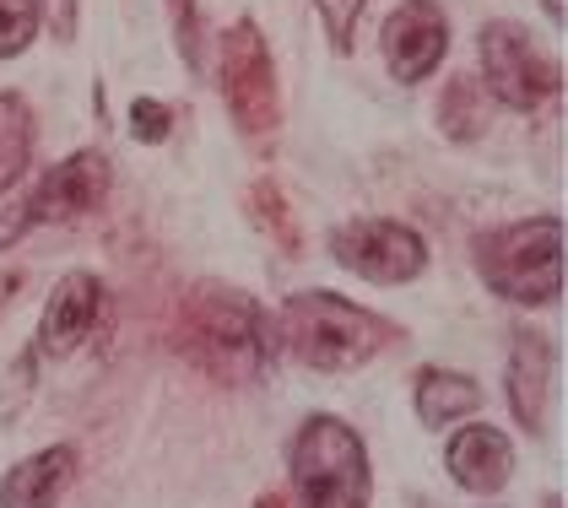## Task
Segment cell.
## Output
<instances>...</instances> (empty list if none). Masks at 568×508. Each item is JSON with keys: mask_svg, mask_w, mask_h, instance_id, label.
<instances>
[{"mask_svg": "<svg viewBox=\"0 0 568 508\" xmlns=\"http://www.w3.org/2000/svg\"><path fill=\"white\" fill-rule=\"evenodd\" d=\"M174 352L195 374L244 389V384H261L271 368V319L250 293L227 282H195L179 297Z\"/></svg>", "mask_w": 568, "mask_h": 508, "instance_id": "obj_1", "label": "cell"}, {"mask_svg": "<svg viewBox=\"0 0 568 508\" xmlns=\"http://www.w3.org/2000/svg\"><path fill=\"white\" fill-rule=\"evenodd\" d=\"M276 325H282V346L293 352V363H304L314 374H352L400 341V325H390L385 314L347 303L325 287L293 293L282 303Z\"/></svg>", "mask_w": 568, "mask_h": 508, "instance_id": "obj_2", "label": "cell"}, {"mask_svg": "<svg viewBox=\"0 0 568 508\" xmlns=\"http://www.w3.org/2000/svg\"><path fill=\"white\" fill-rule=\"evenodd\" d=\"M477 276L509 303L547 308L564 293V222L558 216H525L509 227H487L471 244Z\"/></svg>", "mask_w": 568, "mask_h": 508, "instance_id": "obj_3", "label": "cell"}, {"mask_svg": "<svg viewBox=\"0 0 568 508\" xmlns=\"http://www.w3.org/2000/svg\"><path fill=\"white\" fill-rule=\"evenodd\" d=\"M287 470H293V498L298 508H368L374 476H368V449L331 412H314L298 423L287 444Z\"/></svg>", "mask_w": 568, "mask_h": 508, "instance_id": "obj_4", "label": "cell"}, {"mask_svg": "<svg viewBox=\"0 0 568 508\" xmlns=\"http://www.w3.org/2000/svg\"><path fill=\"white\" fill-rule=\"evenodd\" d=\"M217 87L227 103V120L239 125L244 141H276L282 130V87H276V60L271 43L255 28V17H239L217 39Z\"/></svg>", "mask_w": 568, "mask_h": 508, "instance_id": "obj_5", "label": "cell"}, {"mask_svg": "<svg viewBox=\"0 0 568 508\" xmlns=\"http://www.w3.org/2000/svg\"><path fill=\"white\" fill-rule=\"evenodd\" d=\"M109 184H114V163L98 152V146H82L71 158H60L54 169H44V179L6 201L0 206V250H11L22 233L33 227H54V222H77V216H92L103 201H109Z\"/></svg>", "mask_w": 568, "mask_h": 508, "instance_id": "obj_6", "label": "cell"}, {"mask_svg": "<svg viewBox=\"0 0 568 508\" xmlns=\"http://www.w3.org/2000/svg\"><path fill=\"white\" fill-rule=\"evenodd\" d=\"M477 54H481V82L487 92L504 103V109H541L547 98H558V60L536 43V33L525 22H509V17H493L477 33Z\"/></svg>", "mask_w": 568, "mask_h": 508, "instance_id": "obj_7", "label": "cell"}, {"mask_svg": "<svg viewBox=\"0 0 568 508\" xmlns=\"http://www.w3.org/2000/svg\"><path fill=\"white\" fill-rule=\"evenodd\" d=\"M331 260L374 287H406L428 271V244L395 216H352L331 227Z\"/></svg>", "mask_w": 568, "mask_h": 508, "instance_id": "obj_8", "label": "cell"}, {"mask_svg": "<svg viewBox=\"0 0 568 508\" xmlns=\"http://www.w3.org/2000/svg\"><path fill=\"white\" fill-rule=\"evenodd\" d=\"M449 54V17L438 0H400L385 22V65L390 82L417 87L428 82Z\"/></svg>", "mask_w": 568, "mask_h": 508, "instance_id": "obj_9", "label": "cell"}, {"mask_svg": "<svg viewBox=\"0 0 568 508\" xmlns=\"http://www.w3.org/2000/svg\"><path fill=\"white\" fill-rule=\"evenodd\" d=\"M103 297H109L103 276H92V271H65L44 303V319H39V352H44V357H71V352L98 331Z\"/></svg>", "mask_w": 568, "mask_h": 508, "instance_id": "obj_10", "label": "cell"}, {"mask_svg": "<svg viewBox=\"0 0 568 508\" xmlns=\"http://www.w3.org/2000/svg\"><path fill=\"white\" fill-rule=\"evenodd\" d=\"M504 384H509V412H515L520 433L541 438L547 433V400H552V341L541 331H520L515 336Z\"/></svg>", "mask_w": 568, "mask_h": 508, "instance_id": "obj_11", "label": "cell"}, {"mask_svg": "<svg viewBox=\"0 0 568 508\" xmlns=\"http://www.w3.org/2000/svg\"><path fill=\"white\" fill-rule=\"evenodd\" d=\"M444 470L466 487V492H477V498H493V492H504L509 487V476H515V444H509V433H498V427H460L455 438H449V449H444Z\"/></svg>", "mask_w": 568, "mask_h": 508, "instance_id": "obj_12", "label": "cell"}, {"mask_svg": "<svg viewBox=\"0 0 568 508\" xmlns=\"http://www.w3.org/2000/svg\"><path fill=\"white\" fill-rule=\"evenodd\" d=\"M77 444H49L39 455L17 460V466L0 476V508H60L65 487L77 481Z\"/></svg>", "mask_w": 568, "mask_h": 508, "instance_id": "obj_13", "label": "cell"}, {"mask_svg": "<svg viewBox=\"0 0 568 508\" xmlns=\"http://www.w3.org/2000/svg\"><path fill=\"white\" fill-rule=\"evenodd\" d=\"M481 406V384L455 368H423L417 374V417L428 427H449Z\"/></svg>", "mask_w": 568, "mask_h": 508, "instance_id": "obj_14", "label": "cell"}, {"mask_svg": "<svg viewBox=\"0 0 568 508\" xmlns=\"http://www.w3.org/2000/svg\"><path fill=\"white\" fill-rule=\"evenodd\" d=\"M33 109L22 92H0V190H11L33 163Z\"/></svg>", "mask_w": 568, "mask_h": 508, "instance_id": "obj_15", "label": "cell"}, {"mask_svg": "<svg viewBox=\"0 0 568 508\" xmlns=\"http://www.w3.org/2000/svg\"><path fill=\"white\" fill-rule=\"evenodd\" d=\"M438 125L449 141H477L487 130V98H481V82L477 77H449L444 82V98H438Z\"/></svg>", "mask_w": 568, "mask_h": 508, "instance_id": "obj_16", "label": "cell"}, {"mask_svg": "<svg viewBox=\"0 0 568 508\" xmlns=\"http://www.w3.org/2000/svg\"><path fill=\"white\" fill-rule=\"evenodd\" d=\"M250 212H255V222H261L265 233L276 238V250H282V254H298V250H304V238H298V222H293L287 201H282V190H276L271 179L250 184Z\"/></svg>", "mask_w": 568, "mask_h": 508, "instance_id": "obj_17", "label": "cell"}, {"mask_svg": "<svg viewBox=\"0 0 568 508\" xmlns=\"http://www.w3.org/2000/svg\"><path fill=\"white\" fill-rule=\"evenodd\" d=\"M39 39V6L33 0H0V60H17Z\"/></svg>", "mask_w": 568, "mask_h": 508, "instance_id": "obj_18", "label": "cell"}, {"mask_svg": "<svg viewBox=\"0 0 568 508\" xmlns=\"http://www.w3.org/2000/svg\"><path fill=\"white\" fill-rule=\"evenodd\" d=\"M169 6V22H174V43H179V54H184V65L190 71H201L206 65V49H201V6L195 0H163Z\"/></svg>", "mask_w": 568, "mask_h": 508, "instance_id": "obj_19", "label": "cell"}, {"mask_svg": "<svg viewBox=\"0 0 568 508\" xmlns=\"http://www.w3.org/2000/svg\"><path fill=\"white\" fill-rule=\"evenodd\" d=\"M363 6H368V0H314V11H320L325 33H331V43H336L342 54L352 49V33H357V17H363Z\"/></svg>", "mask_w": 568, "mask_h": 508, "instance_id": "obj_20", "label": "cell"}, {"mask_svg": "<svg viewBox=\"0 0 568 508\" xmlns=\"http://www.w3.org/2000/svg\"><path fill=\"white\" fill-rule=\"evenodd\" d=\"M131 135L135 141H169L174 135V109L158 98H135L131 103Z\"/></svg>", "mask_w": 568, "mask_h": 508, "instance_id": "obj_21", "label": "cell"}, {"mask_svg": "<svg viewBox=\"0 0 568 508\" xmlns=\"http://www.w3.org/2000/svg\"><path fill=\"white\" fill-rule=\"evenodd\" d=\"M39 6V28H49L60 43L77 39V22H82V0H33Z\"/></svg>", "mask_w": 568, "mask_h": 508, "instance_id": "obj_22", "label": "cell"}, {"mask_svg": "<svg viewBox=\"0 0 568 508\" xmlns=\"http://www.w3.org/2000/svg\"><path fill=\"white\" fill-rule=\"evenodd\" d=\"M541 11H547V17L558 22V28H564V22H568V0H541Z\"/></svg>", "mask_w": 568, "mask_h": 508, "instance_id": "obj_23", "label": "cell"}, {"mask_svg": "<svg viewBox=\"0 0 568 508\" xmlns=\"http://www.w3.org/2000/svg\"><path fill=\"white\" fill-rule=\"evenodd\" d=\"M261 508H282V498H265V504Z\"/></svg>", "mask_w": 568, "mask_h": 508, "instance_id": "obj_24", "label": "cell"}, {"mask_svg": "<svg viewBox=\"0 0 568 508\" xmlns=\"http://www.w3.org/2000/svg\"><path fill=\"white\" fill-rule=\"evenodd\" d=\"M541 508H564V504H558V498H547V504H541Z\"/></svg>", "mask_w": 568, "mask_h": 508, "instance_id": "obj_25", "label": "cell"}]
</instances>
